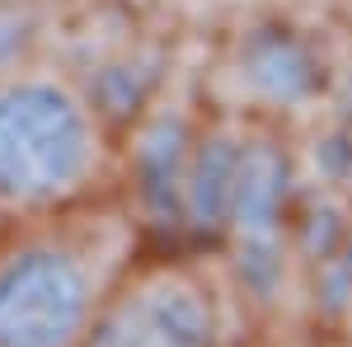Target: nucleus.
<instances>
[{
    "mask_svg": "<svg viewBox=\"0 0 352 347\" xmlns=\"http://www.w3.org/2000/svg\"><path fill=\"white\" fill-rule=\"evenodd\" d=\"M329 347H352V343H348V338H343V343H329Z\"/></svg>",
    "mask_w": 352,
    "mask_h": 347,
    "instance_id": "5",
    "label": "nucleus"
},
{
    "mask_svg": "<svg viewBox=\"0 0 352 347\" xmlns=\"http://www.w3.org/2000/svg\"><path fill=\"white\" fill-rule=\"evenodd\" d=\"M212 287L179 263L136 267L104 300L85 347H217Z\"/></svg>",
    "mask_w": 352,
    "mask_h": 347,
    "instance_id": "3",
    "label": "nucleus"
},
{
    "mask_svg": "<svg viewBox=\"0 0 352 347\" xmlns=\"http://www.w3.org/2000/svg\"><path fill=\"white\" fill-rule=\"evenodd\" d=\"M122 221H38L0 244V347H85L122 282Z\"/></svg>",
    "mask_w": 352,
    "mask_h": 347,
    "instance_id": "1",
    "label": "nucleus"
},
{
    "mask_svg": "<svg viewBox=\"0 0 352 347\" xmlns=\"http://www.w3.org/2000/svg\"><path fill=\"white\" fill-rule=\"evenodd\" d=\"M348 343H352V300H348Z\"/></svg>",
    "mask_w": 352,
    "mask_h": 347,
    "instance_id": "4",
    "label": "nucleus"
},
{
    "mask_svg": "<svg viewBox=\"0 0 352 347\" xmlns=\"http://www.w3.org/2000/svg\"><path fill=\"white\" fill-rule=\"evenodd\" d=\"M109 164L104 122L80 89L43 71L0 76V207L66 212Z\"/></svg>",
    "mask_w": 352,
    "mask_h": 347,
    "instance_id": "2",
    "label": "nucleus"
}]
</instances>
